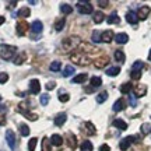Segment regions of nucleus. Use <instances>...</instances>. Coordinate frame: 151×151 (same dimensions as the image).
Listing matches in <instances>:
<instances>
[{"instance_id": "48", "label": "nucleus", "mask_w": 151, "mask_h": 151, "mask_svg": "<svg viewBox=\"0 0 151 151\" xmlns=\"http://www.w3.org/2000/svg\"><path fill=\"white\" fill-rule=\"evenodd\" d=\"M55 87H56V83L55 81H49L48 84H46V90H53Z\"/></svg>"}, {"instance_id": "11", "label": "nucleus", "mask_w": 151, "mask_h": 151, "mask_svg": "<svg viewBox=\"0 0 151 151\" xmlns=\"http://www.w3.org/2000/svg\"><path fill=\"white\" fill-rule=\"evenodd\" d=\"M29 28V25H28L25 21H20L18 24H17V34L18 35H25V32H27V29Z\"/></svg>"}, {"instance_id": "37", "label": "nucleus", "mask_w": 151, "mask_h": 151, "mask_svg": "<svg viewBox=\"0 0 151 151\" xmlns=\"http://www.w3.org/2000/svg\"><path fill=\"white\" fill-rule=\"evenodd\" d=\"M69 146H70V148H76V146H77V139L74 134H69Z\"/></svg>"}, {"instance_id": "55", "label": "nucleus", "mask_w": 151, "mask_h": 151, "mask_svg": "<svg viewBox=\"0 0 151 151\" xmlns=\"http://www.w3.org/2000/svg\"><path fill=\"white\" fill-rule=\"evenodd\" d=\"M0 101H1V97H0Z\"/></svg>"}, {"instance_id": "8", "label": "nucleus", "mask_w": 151, "mask_h": 151, "mask_svg": "<svg viewBox=\"0 0 151 151\" xmlns=\"http://www.w3.org/2000/svg\"><path fill=\"white\" fill-rule=\"evenodd\" d=\"M29 91H31V94H39V91H41V84H39V81H38L37 78L31 80V83H29Z\"/></svg>"}, {"instance_id": "15", "label": "nucleus", "mask_w": 151, "mask_h": 151, "mask_svg": "<svg viewBox=\"0 0 151 151\" xmlns=\"http://www.w3.org/2000/svg\"><path fill=\"white\" fill-rule=\"evenodd\" d=\"M66 118H67V116H66V113H59V115H56V118H55V124H56V126H62V124L65 123L66 122Z\"/></svg>"}, {"instance_id": "7", "label": "nucleus", "mask_w": 151, "mask_h": 151, "mask_svg": "<svg viewBox=\"0 0 151 151\" xmlns=\"http://www.w3.org/2000/svg\"><path fill=\"white\" fill-rule=\"evenodd\" d=\"M113 38H115V35H113V31L112 29H106V31H104L102 34H101V42H112Z\"/></svg>"}, {"instance_id": "45", "label": "nucleus", "mask_w": 151, "mask_h": 151, "mask_svg": "<svg viewBox=\"0 0 151 151\" xmlns=\"http://www.w3.org/2000/svg\"><path fill=\"white\" fill-rule=\"evenodd\" d=\"M141 71H132V78L133 80H140Z\"/></svg>"}, {"instance_id": "39", "label": "nucleus", "mask_w": 151, "mask_h": 151, "mask_svg": "<svg viewBox=\"0 0 151 151\" xmlns=\"http://www.w3.org/2000/svg\"><path fill=\"white\" fill-rule=\"evenodd\" d=\"M143 62H140V60H137L134 65H133V67H132V71H141V69H143Z\"/></svg>"}, {"instance_id": "19", "label": "nucleus", "mask_w": 151, "mask_h": 151, "mask_svg": "<svg viewBox=\"0 0 151 151\" xmlns=\"http://www.w3.org/2000/svg\"><path fill=\"white\" fill-rule=\"evenodd\" d=\"M112 108H113V111H115V112H120V111L124 108V99H122V98H120V99H118L116 102L113 104Z\"/></svg>"}, {"instance_id": "33", "label": "nucleus", "mask_w": 151, "mask_h": 151, "mask_svg": "<svg viewBox=\"0 0 151 151\" xmlns=\"http://www.w3.org/2000/svg\"><path fill=\"white\" fill-rule=\"evenodd\" d=\"M25 59H27V55L24 53V52H21V55H20V56H17L16 59H14V63H16V65H22Z\"/></svg>"}, {"instance_id": "24", "label": "nucleus", "mask_w": 151, "mask_h": 151, "mask_svg": "<svg viewBox=\"0 0 151 151\" xmlns=\"http://www.w3.org/2000/svg\"><path fill=\"white\" fill-rule=\"evenodd\" d=\"M106 21H108V24H118L120 20H119V16L116 14V13H112V14L108 17V20H106Z\"/></svg>"}, {"instance_id": "38", "label": "nucleus", "mask_w": 151, "mask_h": 151, "mask_svg": "<svg viewBox=\"0 0 151 151\" xmlns=\"http://www.w3.org/2000/svg\"><path fill=\"white\" fill-rule=\"evenodd\" d=\"M37 139H35V137H32V139H31V140L28 141V150L29 151H35V147H37Z\"/></svg>"}, {"instance_id": "12", "label": "nucleus", "mask_w": 151, "mask_h": 151, "mask_svg": "<svg viewBox=\"0 0 151 151\" xmlns=\"http://www.w3.org/2000/svg\"><path fill=\"white\" fill-rule=\"evenodd\" d=\"M126 21L129 22V24H137L139 21V18H137V14H136L134 11H127V14H126Z\"/></svg>"}, {"instance_id": "49", "label": "nucleus", "mask_w": 151, "mask_h": 151, "mask_svg": "<svg viewBox=\"0 0 151 151\" xmlns=\"http://www.w3.org/2000/svg\"><path fill=\"white\" fill-rule=\"evenodd\" d=\"M99 151H111V148H109L108 144H102V146L99 147Z\"/></svg>"}, {"instance_id": "40", "label": "nucleus", "mask_w": 151, "mask_h": 151, "mask_svg": "<svg viewBox=\"0 0 151 151\" xmlns=\"http://www.w3.org/2000/svg\"><path fill=\"white\" fill-rule=\"evenodd\" d=\"M102 84V80L99 78V77H92L91 78V86L92 87H99Z\"/></svg>"}, {"instance_id": "4", "label": "nucleus", "mask_w": 151, "mask_h": 151, "mask_svg": "<svg viewBox=\"0 0 151 151\" xmlns=\"http://www.w3.org/2000/svg\"><path fill=\"white\" fill-rule=\"evenodd\" d=\"M6 141H7V144H9V147L11 150L16 148V136H14L13 130H7L6 132Z\"/></svg>"}, {"instance_id": "1", "label": "nucleus", "mask_w": 151, "mask_h": 151, "mask_svg": "<svg viewBox=\"0 0 151 151\" xmlns=\"http://www.w3.org/2000/svg\"><path fill=\"white\" fill-rule=\"evenodd\" d=\"M17 52V48L16 46H11V45H3L1 49H0V58L3 60H10L14 53Z\"/></svg>"}, {"instance_id": "16", "label": "nucleus", "mask_w": 151, "mask_h": 151, "mask_svg": "<svg viewBox=\"0 0 151 151\" xmlns=\"http://www.w3.org/2000/svg\"><path fill=\"white\" fill-rule=\"evenodd\" d=\"M29 14H31L29 7H22V9H20L18 13H17V16L20 17V18H27V17H29Z\"/></svg>"}, {"instance_id": "32", "label": "nucleus", "mask_w": 151, "mask_h": 151, "mask_svg": "<svg viewBox=\"0 0 151 151\" xmlns=\"http://www.w3.org/2000/svg\"><path fill=\"white\" fill-rule=\"evenodd\" d=\"M18 111L24 115V116H27V118H29L31 120H37L38 119V115H35V113H29V112H27V111H24V109H20L18 108Z\"/></svg>"}, {"instance_id": "47", "label": "nucleus", "mask_w": 151, "mask_h": 151, "mask_svg": "<svg viewBox=\"0 0 151 151\" xmlns=\"http://www.w3.org/2000/svg\"><path fill=\"white\" fill-rule=\"evenodd\" d=\"M98 6L105 9V7H108L109 6V1H106V0H99V1H98Z\"/></svg>"}, {"instance_id": "31", "label": "nucleus", "mask_w": 151, "mask_h": 151, "mask_svg": "<svg viewBox=\"0 0 151 151\" xmlns=\"http://www.w3.org/2000/svg\"><path fill=\"white\" fill-rule=\"evenodd\" d=\"M130 90H132V84L130 83H124V84L120 86V92L122 94H129Z\"/></svg>"}, {"instance_id": "25", "label": "nucleus", "mask_w": 151, "mask_h": 151, "mask_svg": "<svg viewBox=\"0 0 151 151\" xmlns=\"http://www.w3.org/2000/svg\"><path fill=\"white\" fill-rule=\"evenodd\" d=\"M120 73V67H109L108 70H106V74L111 76V77H115V76H118Z\"/></svg>"}, {"instance_id": "14", "label": "nucleus", "mask_w": 151, "mask_h": 151, "mask_svg": "<svg viewBox=\"0 0 151 151\" xmlns=\"http://www.w3.org/2000/svg\"><path fill=\"white\" fill-rule=\"evenodd\" d=\"M50 144H53V146H62L63 144V137L59 134H53L50 137Z\"/></svg>"}, {"instance_id": "2", "label": "nucleus", "mask_w": 151, "mask_h": 151, "mask_svg": "<svg viewBox=\"0 0 151 151\" xmlns=\"http://www.w3.org/2000/svg\"><path fill=\"white\" fill-rule=\"evenodd\" d=\"M77 9H78V11L81 14H91L92 10H94L92 4L88 3V1H78L77 3Z\"/></svg>"}, {"instance_id": "42", "label": "nucleus", "mask_w": 151, "mask_h": 151, "mask_svg": "<svg viewBox=\"0 0 151 151\" xmlns=\"http://www.w3.org/2000/svg\"><path fill=\"white\" fill-rule=\"evenodd\" d=\"M20 132H21L22 136H28L29 134V127H28L27 124H21L20 126Z\"/></svg>"}, {"instance_id": "43", "label": "nucleus", "mask_w": 151, "mask_h": 151, "mask_svg": "<svg viewBox=\"0 0 151 151\" xmlns=\"http://www.w3.org/2000/svg\"><path fill=\"white\" fill-rule=\"evenodd\" d=\"M9 81V74L7 73H0V84H4Z\"/></svg>"}, {"instance_id": "27", "label": "nucleus", "mask_w": 151, "mask_h": 151, "mask_svg": "<svg viewBox=\"0 0 151 151\" xmlns=\"http://www.w3.org/2000/svg\"><path fill=\"white\" fill-rule=\"evenodd\" d=\"M65 24H66L65 18H60V20H58V21H56V24H55V29H56V31H62V29L65 28Z\"/></svg>"}, {"instance_id": "41", "label": "nucleus", "mask_w": 151, "mask_h": 151, "mask_svg": "<svg viewBox=\"0 0 151 151\" xmlns=\"http://www.w3.org/2000/svg\"><path fill=\"white\" fill-rule=\"evenodd\" d=\"M39 102L42 104L43 106H45V105H48V104H49V95H48V94H43V95H41V98H39Z\"/></svg>"}, {"instance_id": "35", "label": "nucleus", "mask_w": 151, "mask_h": 151, "mask_svg": "<svg viewBox=\"0 0 151 151\" xmlns=\"http://www.w3.org/2000/svg\"><path fill=\"white\" fill-rule=\"evenodd\" d=\"M60 67H62V63H60V62H58V60H56V62H53V63H50V66H49V69H50L52 71H59Z\"/></svg>"}, {"instance_id": "20", "label": "nucleus", "mask_w": 151, "mask_h": 151, "mask_svg": "<svg viewBox=\"0 0 151 151\" xmlns=\"http://www.w3.org/2000/svg\"><path fill=\"white\" fill-rule=\"evenodd\" d=\"M84 127H86V132L88 134H95V126L91 123V122H86L84 123Z\"/></svg>"}, {"instance_id": "26", "label": "nucleus", "mask_w": 151, "mask_h": 151, "mask_svg": "<svg viewBox=\"0 0 151 151\" xmlns=\"http://www.w3.org/2000/svg\"><path fill=\"white\" fill-rule=\"evenodd\" d=\"M87 80V74L86 73H83V74H78L74 78H73V83H77V84H81V83H84Z\"/></svg>"}, {"instance_id": "52", "label": "nucleus", "mask_w": 151, "mask_h": 151, "mask_svg": "<svg viewBox=\"0 0 151 151\" xmlns=\"http://www.w3.org/2000/svg\"><path fill=\"white\" fill-rule=\"evenodd\" d=\"M9 6H10L9 9H13L14 6H17V1H10V3H9Z\"/></svg>"}, {"instance_id": "17", "label": "nucleus", "mask_w": 151, "mask_h": 151, "mask_svg": "<svg viewBox=\"0 0 151 151\" xmlns=\"http://www.w3.org/2000/svg\"><path fill=\"white\" fill-rule=\"evenodd\" d=\"M113 126H115V127H118V129H120V130L127 129V123L123 122L122 119H115V120H113Z\"/></svg>"}, {"instance_id": "54", "label": "nucleus", "mask_w": 151, "mask_h": 151, "mask_svg": "<svg viewBox=\"0 0 151 151\" xmlns=\"http://www.w3.org/2000/svg\"><path fill=\"white\" fill-rule=\"evenodd\" d=\"M148 60L151 62V49H150V53H148Z\"/></svg>"}, {"instance_id": "10", "label": "nucleus", "mask_w": 151, "mask_h": 151, "mask_svg": "<svg viewBox=\"0 0 151 151\" xmlns=\"http://www.w3.org/2000/svg\"><path fill=\"white\" fill-rule=\"evenodd\" d=\"M70 58H71V60H73V62H77L78 65H87V62H88V59H87V58H83V55H81L80 52L71 55Z\"/></svg>"}, {"instance_id": "23", "label": "nucleus", "mask_w": 151, "mask_h": 151, "mask_svg": "<svg viewBox=\"0 0 151 151\" xmlns=\"http://www.w3.org/2000/svg\"><path fill=\"white\" fill-rule=\"evenodd\" d=\"M50 141H49L48 137H43L42 140V148H41V151H50Z\"/></svg>"}, {"instance_id": "36", "label": "nucleus", "mask_w": 151, "mask_h": 151, "mask_svg": "<svg viewBox=\"0 0 151 151\" xmlns=\"http://www.w3.org/2000/svg\"><path fill=\"white\" fill-rule=\"evenodd\" d=\"M115 59L118 60V62H124L126 56H124V53L122 50H116V52H115Z\"/></svg>"}, {"instance_id": "46", "label": "nucleus", "mask_w": 151, "mask_h": 151, "mask_svg": "<svg viewBox=\"0 0 151 151\" xmlns=\"http://www.w3.org/2000/svg\"><path fill=\"white\" fill-rule=\"evenodd\" d=\"M92 41H94V42H101V35H99L97 31L92 34Z\"/></svg>"}, {"instance_id": "34", "label": "nucleus", "mask_w": 151, "mask_h": 151, "mask_svg": "<svg viewBox=\"0 0 151 151\" xmlns=\"http://www.w3.org/2000/svg\"><path fill=\"white\" fill-rule=\"evenodd\" d=\"M81 151H92L91 141H83V144H81Z\"/></svg>"}, {"instance_id": "9", "label": "nucleus", "mask_w": 151, "mask_h": 151, "mask_svg": "<svg viewBox=\"0 0 151 151\" xmlns=\"http://www.w3.org/2000/svg\"><path fill=\"white\" fill-rule=\"evenodd\" d=\"M147 94V86L144 84H139L134 87V97H144Z\"/></svg>"}, {"instance_id": "13", "label": "nucleus", "mask_w": 151, "mask_h": 151, "mask_svg": "<svg viewBox=\"0 0 151 151\" xmlns=\"http://www.w3.org/2000/svg\"><path fill=\"white\" fill-rule=\"evenodd\" d=\"M127 41H129V37H127V34L120 32V34H118V35H115V42L120 43V45H123V43H126Z\"/></svg>"}, {"instance_id": "28", "label": "nucleus", "mask_w": 151, "mask_h": 151, "mask_svg": "<svg viewBox=\"0 0 151 151\" xmlns=\"http://www.w3.org/2000/svg\"><path fill=\"white\" fill-rule=\"evenodd\" d=\"M74 71H76V69L73 66H66L65 70H63V76L65 77H70L71 74H74Z\"/></svg>"}, {"instance_id": "18", "label": "nucleus", "mask_w": 151, "mask_h": 151, "mask_svg": "<svg viewBox=\"0 0 151 151\" xmlns=\"http://www.w3.org/2000/svg\"><path fill=\"white\" fill-rule=\"evenodd\" d=\"M42 28H43V25H42V22L41 21H34L32 24H31V29H32V32H35V34H38V32H41L42 31Z\"/></svg>"}, {"instance_id": "44", "label": "nucleus", "mask_w": 151, "mask_h": 151, "mask_svg": "<svg viewBox=\"0 0 151 151\" xmlns=\"http://www.w3.org/2000/svg\"><path fill=\"white\" fill-rule=\"evenodd\" d=\"M69 99H70L69 94H60V95H59V101H60V102H67Z\"/></svg>"}, {"instance_id": "53", "label": "nucleus", "mask_w": 151, "mask_h": 151, "mask_svg": "<svg viewBox=\"0 0 151 151\" xmlns=\"http://www.w3.org/2000/svg\"><path fill=\"white\" fill-rule=\"evenodd\" d=\"M1 24H4V17L3 16H0V25H1Z\"/></svg>"}, {"instance_id": "5", "label": "nucleus", "mask_w": 151, "mask_h": 151, "mask_svg": "<svg viewBox=\"0 0 151 151\" xmlns=\"http://www.w3.org/2000/svg\"><path fill=\"white\" fill-rule=\"evenodd\" d=\"M77 43H78V38H69L63 42V48L66 50H71V49H74L77 46Z\"/></svg>"}, {"instance_id": "21", "label": "nucleus", "mask_w": 151, "mask_h": 151, "mask_svg": "<svg viewBox=\"0 0 151 151\" xmlns=\"http://www.w3.org/2000/svg\"><path fill=\"white\" fill-rule=\"evenodd\" d=\"M109 62V59L105 56V58H101V59H98L97 62H95V67H98V69H102L104 66H106V63Z\"/></svg>"}, {"instance_id": "50", "label": "nucleus", "mask_w": 151, "mask_h": 151, "mask_svg": "<svg viewBox=\"0 0 151 151\" xmlns=\"http://www.w3.org/2000/svg\"><path fill=\"white\" fill-rule=\"evenodd\" d=\"M130 105H132V106H136V98L134 97H130Z\"/></svg>"}, {"instance_id": "3", "label": "nucleus", "mask_w": 151, "mask_h": 151, "mask_svg": "<svg viewBox=\"0 0 151 151\" xmlns=\"http://www.w3.org/2000/svg\"><path fill=\"white\" fill-rule=\"evenodd\" d=\"M136 140H139V137H137V136H129V137L123 139V140L120 141V144H119L120 150H122V151H126L127 148H129V146L132 144V143H137Z\"/></svg>"}, {"instance_id": "51", "label": "nucleus", "mask_w": 151, "mask_h": 151, "mask_svg": "<svg viewBox=\"0 0 151 151\" xmlns=\"http://www.w3.org/2000/svg\"><path fill=\"white\" fill-rule=\"evenodd\" d=\"M3 124H6V119L3 116H0V126H3Z\"/></svg>"}, {"instance_id": "6", "label": "nucleus", "mask_w": 151, "mask_h": 151, "mask_svg": "<svg viewBox=\"0 0 151 151\" xmlns=\"http://www.w3.org/2000/svg\"><path fill=\"white\" fill-rule=\"evenodd\" d=\"M151 9L148 7V6H143V7H140L139 9V11H137V18L139 20H146L147 17H148V14H150Z\"/></svg>"}, {"instance_id": "30", "label": "nucleus", "mask_w": 151, "mask_h": 151, "mask_svg": "<svg viewBox=\"0 0 151 151\" xmlns=\"http://www.w3.org/2000/svg\"><path fill=\"white\" fill-rule=\"evenodd\" d=\"M60 11L65 13V14H71L73 13V7L70 4H62L60 6Z\"/></svg>"}, {"instance_id": "22", "label": "nucleus", "mask_w": 151, "mask_h": 151, "mask_svg": "<svg viewBox=\"0 0 151 151\" xmlns=\"http://www.w3.org/2000/svg\"><path fill=\"white\" fill-rule=\"evenodd\" d=\"M104 18H105V16H104L102 11H97L94 14V22H97V24H101L104 21Z\"/></svg>"}, {"instance_id": "29", "label": "nucleus", "mask_w": 151, "mask_h": 151, "mask_svg": "<svg viewBox=\"0 0 151 151\" xmlns=\"http://www.w3.org/2000/svg\"><path fill=\"white\" fill-rule=\"evenodd\" d=\"M106 99H108V92H106V91H102L101 94H98V97H97V102L98 104L105 102Z\"/></svg>"}]
</instances>
